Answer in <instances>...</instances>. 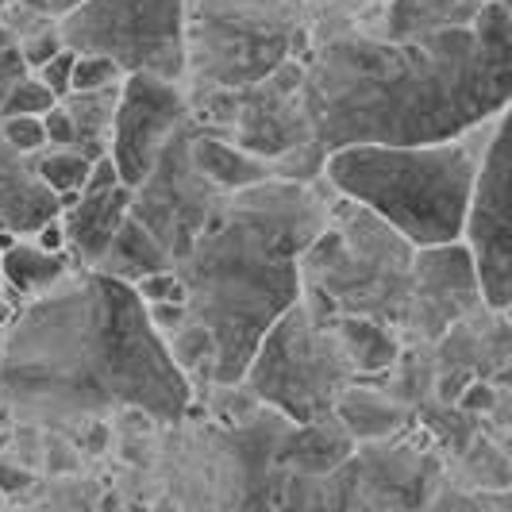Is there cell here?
I'll return each mask as SVG.
<instances>
[{"label": "cell", "mask_w": 512, "mask_h": 512, "mask_svg": "<svg viewBox=\"0 0 512 512\" xmlns=\"http://www.w3.org/2000/svg\"><path fill=\"white\" fill-rule=\"evenodd\" d=\"M512 101V16L482 0L470 24L412 39L335 43L305 81L312 139L328 154L351 143H439L497 120Z\"/></svg>", "instance_id": "6da1fadb"}, {"label": "cell", "mask_w": 512, "mask_h": 512, "mask_svg": "<svg viewBox=\"0 0 512 512\" xmlns=\"http://www.w3.org/2000/svg\"><path fill=\"white\" fill-rule=\"evenodd\" d=\"M0 397L54 424L116 409L181 420L193 382L135 285L97 270L31 297L0 355Z\"/></svg>", "instance_id": "7a4b0ae2"}, {"label": "cell", "mask_w": 512, "mask_h": 512, "mask_svg": "<svg viewBox=\"0 0 512 512\" xmlns=\"http://www.w3.org/2000/svg\"><path fill=\"white\" fill-rule=\"evenodd\" d=\"M328 212L308 185L278 174L228 193L178 262L189 312L216 343V385L243 382L262 335L301 301V255Z\"/></svg>", "instance_id": "3957f363"}, {"label": "cell", "mask_w": 512, "mask_h": 512, "mask_svg": "<svg viewBox=\"0 0 512 512\" xmlns=\"http://www.w3.org/2000/svg\"><path fill=\"white\" fill-rule=\"evenodd\" d=\"M493 120L439 143H351L324 154V178L339 197L378 212L412 247L455 243L466 231L478 166Z\"/></svg>", "instance_id": "277c9868"}, {"label": "cell", "mask_w": 512, "mask_h": 512, "mask_svg": "<svg viewBox=\"0 0 512 512\" xmlns=\"http://www.w3.org/2000/svg\"><path fill=\"white\" fill-rule=\"evenodd\" d=\"M416 247L378 212L339 197L328 224L301 255L305 301L324 320L378 316L405 328Z\"/></svg>", "instance_id": "5b68a950"}, {"label": "cell", "mask_w": 512, "mask_h": 512, "mask_svg": "<svg viewBox=\"0 0 512 512\" xmlns=\"http://www.w3.org/2000/svg\"><path fill=\"white\" fill-rule=\"evenodd\" d=\"M243 382L289 424H308L335 412L339 393L355 382V370L335 339L332 320H324L301 293V301L285 308L262 335Z\"/></svg>", "instance_id": "8992f818"}, {"label": "cell", "mask_w": 512, "mask_h": 512, "mask_svg": "<svg viewBox=\"0 0 512 512\" xmlns=\"http://www.w3.org/2000/svg\"><path fill=\"white\" fill-rule=\"evenodd\" d=\"M77 54H108L124 74L178 81L185 70V0H85L58 20Z\"/></svg>", "instance_id": "52a82bcc"}, {"label": "cell", "mask_w": 512, "mask_h": 512, "mask_svg": "<svg viewBox=\"0 0 512 512\" xmlns=\"http://www.w3.org/2000/svg\"><path fill=\"white\" fill-rule=\"evenodd\" d=\"M462 243L470 247L482 297L493 312L512 308V112L505 108L489 131L486 154L478 166L474 197L466 212Z\"/></svg>", "instance_id": "ba28073f"}, {"label": "cell", "mask_w": 512, "mask_h": 512, "mask_svg": "<svg viewBox=\"0 0 512 512\" xmlns=\"http://www.w3.org/2000/svg\"><path fill=\"white\" fill-rule=\"evenodd\" d=\"M216 193L220 189L193 162V131H185L181 124L162 147L151 174L135 185L131 216H139L174 255V262H181L197 243L208 216L216 212Z\"/></svg>", "instance_id": "9c48e42d"}, {"label": "cell", "mask_w": 512, "mask_h": 512, "mask_svg": "<svg viewBox=\"0 0 512 512\" xmlns=\"http://www.w3.org/2000/svg\"><path fill=\"white\" fill-rule=\"evenodd\" d=\"M478 308H486L482 278L462 239L416 247L409 312H405V328L412 332V339L420 343L443 339L459 320H470Z\"/></svg>", "instance_id": "30bf717a"}, {"label": "cell", "mask_w": 512, "mask_h": 512, "mask_svg": "<svg viewBox=\"0 0 512 512\" xmlns=\"http://www.w3.org/2000/svg\"><path fill=\"white\" fill-rule=\"evenodd\" d=\"M185 124V97L174 81L154 74H128L112 112L108 154L131 189L147 178L170 135Z\"/></svg>", "instance_id": "8fae6325"}, {"label": "cell", "mask_w": 512, "mask_h": 512, "mask_svg": "<svg viewBox=\"0 0 512 512\" xmlns=\"http://www.w3.org/2000/svg\"><path fill=\"white\" fill-rule=\"evenodd\" d=\"M131 201H135V189H131L128 181H120L112 189H81L77 205L62 212L70 247L85 262H101V255L112 243V235L131 216Z\"/></svg>", "instance_id": "7c38bea8"}, {"label": "cell", "mask_w": 512, "mask_h": 512, "mask_svg": "<svg viewBox=\"0 0 512 512\" xmlns=\"http://www.w3.org/2000/svg\"><path fill=\"white\" fill-rule=\"evenodd\" d=\"M351 455H355V439L335 412L308 420V424H293V432L278 443V462L301 478H324L339 466H347Z\"/></svg>", "instance_id": "4fadbf2b"}, {"label": "cell", "mask_w": 512, "mask_h": 512, "mask_svg": "<svg viewBox=\"0 0 512 512\" xmlns=\"http://www.w3.org/2000/svg\"><path fill=\"white\" fill-rule=\"evenodd\" d=\"M20 158L27 154L12 151L8 143H0V228L8 231H39V224H47L51 216H62L58 193L43 185V178L27 181V170L20 166Z\"/></svg>", "instance_id": "5bb4252c"}, {"label": "cell", "mask_w": 512, "mask_h": 512, "mask_svg": "<svg viewBox=\"0 0 512 512\" xmlns=\"http://www.w3.org/2000/svg\"><path fill=\"white\" fill-rule=\"evenodd\" d=\"M335 339L343 347V355L359 378H382L401 359V339L393 335L389 320L378 316H332Z\"/></svg>", "instance_id": "9a60e30c"}, {"label": "cell", "mask_w": 512, "mask_h": 512, "mask_svg": "<svg viewBox=\"0 0 512 512\" xmlns=\"http://www.w3.org/2000/svg\"><path fill=\"white\" fill-rule=\"evenodd\" d=\"M193 162L220 193H239L247 185L278 178V166L247 147H231L216 135H193Z\"/></svg>", "instance_id": "2e32d148"}, {"label": "cell", "mask_w": 512, "mask_h": 512, "mask_svg": "<svg viewBox=\"0 0 512 512\" xmlns=\"http://www.w3.org/2000/svg\"><path fill=\"white\" fill-rule=\"evenodd\" d=\"M178 262L174 255L158 243V235H154L139 216H128L120 231L112 235V243H108V251L101 255L97 262V270L104 274H112V278H120V282H139V278H147L154 270H174Z\"/></svg>", "instance_id": "e0dca14e"}, {"label": "cell", "mask_w": 512, "mask_h": 512, "mask_svg": "<svg viewBox=\"0 0 512 512\" xmlns=\"http://www.w3.org/2000/svg\"><path fill=\"white\" fill-rule=\"evenodd\" d=\"M335 416L343 420V428L351 432L355 443H382V439L397 436L409 420L405 405H397L382 389H362V385H347L335 401Z\"/></svg>", "instance_id": "ac0fdd59"}, {"label": "cell", "mask_w": 512, "mask_h": 512, "mask_svg": "<svg viewBox=\"0 0 512 512\" xmlns=\"http://www.w3.org/2000/svg\"><path fill=\"white\" fill-rule=\"evenodd\" d=\"M66 274H70L66 251H47L35 239L31 243L16 239V247L4 251V274L0 278L12 285V293H20V297H43V293H51L54 285L66 282Z\"/></svg>", "instance_id": "d6986e66"}, {"label": "cell", "mask_w": 512, "mask_h": 512, "mask_svg": "<svg viewBox=\"0 0 512 512\" xmlns=\"http://www.w3.org/2000/svg\"><path fill=\"white\" fill-rule=\"evenodd\" d=\"M482 0H397L389 12V39H412L443 24H470Z\"/></svg>", "instance_id": "ffe728a7"}, {"label": "cell", "mask_w": 512, "mask_h": 512, "mask_svg": "<svg viewBox=\"0 0 512 512\" xmlns=\"http://www.w3.org/2000/svg\"><path fill=\"white\" fill-rule=\"evenodd\" d=\"M35 170H39L43 185L62 197V193H81V189H85L89 170H93V158L81 154L77 147H51V151L39 158Z\"/></svg>", "instance_id": "44dd1931"}, {"label": "cell", "mask_w": 512, "mask_h": 512, "mask_svg": "<svg viewBox=\"0 0 512 512\" xmlns=\"http://www.w3.org/2000/svg\"><path fill=\"white\" fill-rule=\"evenodd\" d=\"M54 104H58V97L43 77H12L4 97H0V120L4 116H43Z\"/></svg>", "instance_id": "7402d4cb"}, {"label": "cell", "mask_w": 512, "mask_h": 512, "mask_svg": "<svg viewBox=\"0 0 512 512\" xmlns=\"http://www.w3.org/2000/svg\"><path fill=\"white\" fill-rule=\"evenodd\" d=\"M124 66L108 54H77L74 62V93H97L108 85H120L124 81Z\"/></svg>", "instance_id": "603a6c76"}, {"label": "cell", "mask_w": 512, "mask_h": 512, "mask_svg": "<svg viewBox=\"0 0 512 512\" xmlns=\"http://www.w3.org/2000/svg\"><path fill=\"white\" fill-rule=\"evenodd\" d=\"M0 139L20 154H43L51 143H47V128H43V116H4L0 120Z\"/></svg>", "instance_id": "cb8c5ba5"}, {"label": "cell", "mask_w": 512, "mask_h": 512, "mask_svg": "<svg viewBox=\"0 0 512 512\" xmlns=\"http://www.w3.org/2000/svg\"><path fill=\"white\" fill-rule=\"evenodd\" d=\"M135 293H139L147 305H158V301H185V282H181L178 266H174V270H154V274L135 282Z\"/></svg>", "instance_id": "d4e9b609"}, {"label": "cell", "mask_w": 512, "mask_h": 512, "mask_svg": "<svg viewBox=\"0 0 512 512\" xmlns=\"http://www.w3.org/2000/svg\"><path fill=\"white\" fill-rule=\"evenodd\" d=\"M74 62H77V51L62 47L54 58H47V62L39 66V77L51 85V93L58 101H66V97L74 93Z\"/></svg>", "instance_id": "484cf974"}, {"label": "cell", "mask_w": 512, "mask_h": 512, "mask_svg": "<svg viewBox=\"0 0 512 512\" xmlns=\"http://www.w3.org/2000/svg\"><path fill=\"white\" fill-rule=\"evenodd\" d=\"M43 128H47V143L51 147H77L74 112L66 104H54L51 112H43Z\"/></svg>", "instance_id": "4316f807"}, {"label": "cell", "mask_w": 512, "mask_h": 512, "mask_svg": "<svg viewBox=\"0 0 512 512\" xmlns=\"http://www.w3.org/2000/svg\"><path fill=\"white\" fill-rule=\"evenodd\" d=\"M497 405V389H493V382H466L459 393V409L462 412H489Z\"/></svg>", "instance_id": "83f0119b"}, {"label": "cell", "mask_w": 512, "mask_h": 512, "mask_svg": "<svg viewBox=\"0 0 512 512\" xmlns=\"http://www.w3.org/2000/svg\"><path fill=\"white\" fill-rule=\"evenodd\" d=\"M62 47H66V43H62V35H58V31H47V35H35V39H27L24 43V62L27 66H35V70H39V66H43V62H47V58H54V54L62 51Z\"/></svg>", "instance_id": "f1b7e54d"}, {"label": "cell", "mask_w": 512, "mask_h": 512, "mask_svg": "<svg viewBox=\"0 0 512 512\" xmlns=\"http://www.w3.org/2000/svg\"><path fill=\"white\" fill-rule=\"evenodd\" d=\"M39 247H47V251H66L70 247V235H66V224L51 216L47 224H39V239H35Z\"/></svg>", "instance_id": "f546056e"}, {"label": "cell", "mask_w": 512, "mask_h": 512, "mask_svg": "<svg viewBox=\"0 0 512 512\" xmlns=\"http://www.w3.org/2000/svg\"><path fill=\"white\" fill-rule=\"evenodd\" d=\"M27 486H31V474H27V470L0 462V489H4V493H16V489H27Z\"/></svg>", "instance_id": "4dcf8cb0"}, {"label": "cell", "mask_w": 512, "mask_h": 512, "mask_svg": "<svg viewBox=\"0 0 512 512\" xmlns=\"http://www.w3.org/2000/svg\"><path fill=\"white\" fill-rule=\"evenodd\" d=\"M81 4H85V0H39V8H43L47 16H58V20L70 16V12H77Z\"/></svg>", "instance_id": "1f68e13d"}, {"label": "cell", "mask_w": 512, "mask_h": 512, "mask_svg": "<svg viewBox=\"0 0 512 512\" xmlns=\"http://www.w3.org/2000/svg\"><path fill=\"white\" fill-rule=\"evenodd\" d=\"M493 385H505V389H512V351H509V359L493 370Z\"/></svg>", "instance_id": "d6a6232c"}, {"label": "cell", "mask_w": 512, "mask_h": 512, "mask_svg": "<svg viewBox=\"0 0 512 512\" xmlns=\"http://www.w3.org/2000/svg\"><path fill=\"white\" fill-rule=\"evenodd\" d=\"M501 4H505V8H509V16H512V0H501Z\"/></svg>", "instance_id": "836d02e7"}, {"label": "cell", "mask_w": 512, "mask_h": 512, "mask_svg": "<svg viewBox=\"0 0 512 512\" xmlns=\"http://www.w3.org/2000/svg\"><path fill=\"white\" fill-rule=\"evenodd\" d=\"M0 274H4V251H0Z\"/></svg>", "instance_id": "e575fe53"}, {"label": "cell", "mask_w": 512, "mask_h": 512, "mask_svg": "<svg viewBox=\"0 0 512 512\" xmlns=\"http://www.w3.org/2000/svg\"><path fill=\"white\" fill-rule=\"evenodd\" d=\"M509 112H512V101H509Z\"/></svg>", "instance_id": "d590c367"}]
</instances>
